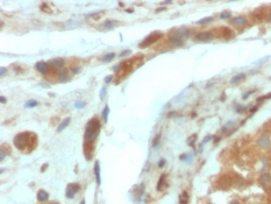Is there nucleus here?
Instances as JSON below:
<instances>
[{"label":"nucleus","instance_id":"nucleus-32","mask_svg":"<svg viewBox=\"0 0 271 204\" xmlns=\"http://www.w3.org/2000/svg\"><path fill=\"white\" fill-rule=\"evenodd\" d=\"M112 79H113V76L112 75H109V76H106L105 77V83H111V82H112Z\"/></svg>","mask_w":271,"mask_h":204},{"label":"nucleus","instance_id":"nucleus-22","mask_svg":"<svg viewBox=\"0 0 271 204\" xmlns=\"http://www.w3.org/2000/svg\"><path fill=\"white\" fill-rule=\"evenodd\" d=\"M108 113H109V107H108V106H105L104 112H102V119H104V123H107Z\"/></svg>","mask_w":271,"mask_h":204},{"label":"nucleus","instance_id":"nucleus-5","mask_svg":"<svg viewBox=\"0 0 271 204\" xmlns=\"http://www.w3.org/2000/svg\"><path fill=\"white\" fill-rule=\"evenodd\" d=\"M79 190H80V185H79L78 183H70V184L68 185V188H66L65 195L68 198H73L74 195H76Z\"/></svg>","mask_w":271,"mask_h":204},{"label":"nucleus","instance_id":"nucleus-4","mask_svg":"<svg viewBox=\"0 0 271 204\" xmlns=\"http://www.w3.org/2000/svg\"><path fill=\"white\" fill-rule=\"evenodd\" d=\"M161 36H162V33H159V32L151 33L150 35L147 36V37L140 43V48L143 49V48H147V47H149V46H151L154 42H156L158 38H161Z\"/></svg>","mask_w":271,"mask_h":204},{"label":"nucleus","instance_id":"nucleus-17","mask_svg":"<svg viewBox=\"0 0 271 204\" xmlns=\"http://www.w3.org/2000/svg\"><path fill=\"white\" fill-rule=\"evenodd\" d=\"M187 203H189V194L184 191L179 196V204H187Z\"/></svg>","mask_w":271,"mask_h":204},{"label":"nucleus","instance_id":"nucleus-1","mask_svg":"<svg viewBox=\"0 0 271 204\" xmlns=\"http://www.w3.org/2000/svg\"><path fill=\"white\" fill-rule=\"evenodd\" d=\"M14 145L21 152H26L27 148H29V151H32L36 145V135L30 132L19 133L14 138Z\"/></svg>","mask_w":271,"mask_h":204},{"label":"nucleus","instance_id":"nucleus-40","mask_svg":"<svg viewBox=\"0 0 271 204\" xmlns=\"http://www.w3.org/2000/svg\"><path fill=\"white\" fill-rule=\"evenodd\" d=\"M4 159H5V153H4V149H1V157H0V160L2 161Z\"/></svg>","mask_w":271,"mask_h":204},{"label":"nucleus","instance_id":"nucleus-12","mask_svg":"<svg viewBox=\"0 0 271 204\" xmlns=\"http://www.w3.org/2000/svg\"><path fill=\"white\" fill-rule=\"evenodd\" d=\"M49 198V195L47 191H44V190H38L37 192V200L40 201V202H47Z\"/></svg>","mask_w":271,"mask_h":204},{"label":"nucleus","instance_id":"nucleus-15","mask_svg":"<svg viewBox=\"0 0 271 204\" xmlns=\"http://www.w3.org/2000/svg\"><path fill=\"white\" fill-rule=\"evenodd\" d=\"M70 120H71L70 118H65V119H64V120L62 121V123L58 125V127H57V132H62L63 130H65V128L68 127V125L70 124Z\"/></svg>","mask_w":271,"mask_h":204},{"label":"nucleus","instance_id":"nucleus-30","mask_svg":"<svg viewBox=\"0 0 271 204\" xmlns=\"http://www.w3.org/2000/svg\"><path fill=\"white\" fill-rule=\"evenodd\" d=\"M235 107H236V112H239V113L244 112V110H246L244 106H239V105H235Z\"/></svg>","mask_w":271,"mask_h":204},{"label":"nucleus","instance_id":"nucleus-28","mask_svg":"<svg viewBox=\"0 0 271 204\" xmlns=\"http://www.w3.org/2000/svg\"><path fill=\"white\" fill-rule=\"evenodd\" d=\"M159 138H161V134H157V136H155V139H154V142H153V147H154V148H156V147L158 146V142H159Z\"/></svg>","mask_w":271,"mask_h":204},{"label":"nucleus","instance_id":"nucleus-16","mask_svg":"<svg viewBox=\"0 0 271 204\" xmlns=\"http://www.w3.org/2000/svg\"><path fill=\"white\" fill-rule=\"evenodd\" d=\"M244 77H246V75H244V74H237V75H235V76L230 79V83L232 84H236V83H239V82H241L242 79H244Z\"/></svg>","mask_w":271,"mask_h":204},{"label":"nucleus","instance_id":"nucleus-2","mask_svg":"<svg viewBox=\"0 0 271 204\" xmlns=\"http://www.w3.org/2000/svg\"><path fill=\"white\" fill-rule=\"evenodd\" d=\"M100 133V123L98 119H92L87 123L86 128H85V134H84V142H90L93 144L94 140L98 138Z\"/></svg>","mask_w":271,"mask_h":204},{"label":"nucleus","instance_id":"nucleus-26","mask_svg":"<svg viewBox=\"0 0 271 204\" xmlns=\"http://www.w3.org/2000/svg\"><path fill=\"white\" fill-rule=\"evenodd\" d=\"M195 139H197V134H193L192 136H190L189 140H187V144H189L191 147H193L194 146V142H195Z\"/></svg>","mask_w":271,"mask_h":204},{"label":"nucleus","instance_id":"nucleus-3","mask_svg":"<svg viewBox=\"0 0 271 204\" xmlns=\"http://www.w3.org/2000/svg\"><path fill=\"white\" fill-rule=\"evenodd\" d=\"M191 32L186 28H180V29H177L175 35L171 36V40H170V45L174 46V47H177V46H182L187 38L190 37Z\"/></svg>","mask_w":271,"mask_h":204},{"label":"nucleus","instance_id":"nucleus-45","mask_svg":"<svg viewBox=\"0 0 271 204\" xmlns=\"http://www.w3.org/2000/svg\"><path fill=\"white\" fill-rule=\"evenodd\" d=\"M79 204H85V201H84V200H83V201H82V202H80V203H79Z\"/></svg>","mask_w":271,"mask_h":204},{"label":"nucleus","instance_id":"nucleus-24","mask_svg":"<svg viewBox=\"0 0 271 204\" xmlns=\"http://www.w3.org/2000/svg\"><path fill=\"white\" fill-rule=\"evenodd\" d=\"M36 105H37V102H36V100H28V102L25 104V107L30 108V107H35Z\"/></svg>","mask_w":271,"mask_h":204},{"label":"nucleus","instance_id":"nucleus-27","mask_svg":"<svg viewBox=\"0 0 271 204\" xmlns=\"http://www.w3.org/2000/svg\"><path fill=\"white\" fill-rule=\"evenodd\" d=\"M100 14H101V12H95V13H91V14L85 15V18H86V19H90V18H93V19H97L95 16H100Z\"/></svg>","mask_w":271,"mask_h":204},{"label":"nucleus","instance_id":"nucleus-18","mask_svg":"<svg viewBox=\"0 0 271 204\" xmlns=\"http://www.w3.org/2000/svg\"><path fill=\"white\" fill-rule=\"evenodd\" d=\"M235 124H236V123H235L234 120L228 121V123H227L226 125H224L223 127H222V132H227V131H228V128H229V130H233L234 126H235Z\"/></svg>","mask_w":271,"mask_h":204},{"label":"nucleus","instance_id":"nucleus-6","mask_svg":"<svg viewBox=\"0 0 271 204\" xmlns=\"http://www.w3.org/2000/svg\"><path fill=\"white\" fill-rule=\"evenodd\" d=\"M195 40L197 41H203V42H207V41H211L214 38V35L213 33L211 32H203V33H198L197 35H195Z\"/></svg>","mask_w":271,"mask_h":204},{"label":"nucleus","instance_id":"nucleus-47","mask_svg":"<svg viewBox=\"0 0 271 204\" xmlns=\"http://www.w3.org/2000/svg\"><path fill=\"white\" fill-rule=\"evenodd\" d=\"M51 204H58V203H51Z\"/></svg>","mask_w":271,"mask_h":204},{"label":"nucleus","instance_id":"nucleus-38","mask_svg":"<svg viewBox=\"0 0 271 204\" xmlns=\"http://www.w3.org/2000/svg\"><path fill=\"white\" fill-rule=\"evenodd\" d=\"M6 71H7L6 68H1V70H0V75H1V76H4V75L6 74Z\"/></svg>","mask_w":271,"mask_h":204},{"label":"nucleus","instance_id":"nucleus-37","mask_svg":"<svg viewBox=\"0 0 271 204\" xmlns=\"http://www.w3.org/2000/svg\"><path fill=\"white\" fill-rule=\"evenodd\" d=\"M252 93H254V91H249V92H248V93H246V95H244V96H243V99H247V98L249 97L250 95H252Z\"/></svg>","mask_w":271,"mask_h":204},{"label":"nucleus","instance_id":"nucleus-43","mask_svg":"<svg viewBox=\"0 0 271 204\" xmlns=\"http://www.w3.org/2000/svg\"><path fill=\"white\" fill-rule=\"evenodd\" d=\"M79 70H80V68H76V69H73L72 71H73V72H78Z\"/></svg>","mask_w":271,"mask_h":204},{"label":"nucleus","instance_id":"nucleus-25","mask_svg":"<svg viewBox=\"0 0 271 204\" xmlns=\"http://www.w3.org/2000/svg\"><path fill=\"white\" fill-rule=\"evenodd\" d=\"M230 16H232V13L229 12V11H224V12H222V13L220 14V19H223V20L229 19Z\"/></svg>","mask_w":271,"mask_h":204},{"label":"nucleus","instance_id":"nucleus-34","mask_svg":"<svg viewBox=\"0 0 271 204\" xmlns=\"http://www.w3.org/2000/svg\"><path fill=\"white\" fill-rule=\"evenodd\" d=\"M130 53H131V51H130V50H123V51H122V53H121V54H120V56H122V57H123V56H126V55H129V54H130Z\"/></svg>","mask_w":271,"mask_h":204},{"label":"nucleus","instance_id":"nucleus-39","mask_svg":"<svg viewBox=\"0 0 271 204\" xmlns=\"http://www.w3.org/2000/svg\"><path fill=\"white\" fill-rule=\"evenodd\" d=\"M0 102H1L2 104H5V103L7 102V99H6V98H5L4 96H1V97H0Z\"/></svg>","mask_w":271,"mask_h":204},{"label":"nucleus","instance_id":"nucleus-20","mask_svg":"<svg viewBox=\"0 0 271 204\" xmlns=\"http://www.w3.org/2000/svg\"><path fill=\"white\" fill-rule=\"evenodd\" d=\"M114 24H115V21L107 20V21L102 25V27H105V29H113V28H114Z\"/></svg>","mask_w":271,"mask_h":204},{"label":"nucleus","instance_id":"nucleus-11","mask_svg":"<svg viewBox=\"0 0 271 204\" xmlns=\"http://www.w3.org/2000/svg\"><path fill=\"white\" fill-rule=\"evenodd\" d=\"M58 79L59 82H63V83H65V82H68L69 79H70V74H69L68 70H63L59 72L58 75Z\"/></svg>","mask_w":271,"mask_h":204},{"label":"nucleus","instance_id":"nucleus-9","mask_svg":"<svg viewBox=\"0 0 271 204\" xmlns=\"http://www.w3.org/2000/svg\"><path fill=\"white\" fill-rule=\"evenodd\" d=\"M257 144H258V146L262 147V148H268V147L270 146V138L268 135L261 136V138L258 139V141H257Z\"/></svg>","mask_w":271,"mask_h":204},{"label":"nucleus","instance_id":"nucleus-35","mask_svg":"<svg viewBox=\"0 0 271 204\" xmlns=\"http://www.w3.org/2000/svg\"><path fill=\"white\" fill-rule=\"evenodd\" d=\"M85 105V103H82V102H78V103H76V105H74V106H76L77 108H79V107H83Z\"/></svg>","mask_w":271,"mask_h":204},{"label":"nucleus","instance_id":"nucleus-46","mask_svg":"<svg viewBox=\"0 0 271 204\" xmlns=\"http://www.w3.org/2000/svg\"><path fill=\"white\" fill-rule=\"evenodd\" d=\"M269 20H270V21H271V13H270V16H269Z\"/></svg>","mask_w":271,"mask_h":204},{"label":"nucleus","instance_id":"nucleus-14","mask_svg":"<svg viewBox=\"0 0 271 204\" xmlns=\"http://www.w3.org/2000/svg\"><path fill=\"white\" fill-rule=\"evenodd\" d=\"M99 162H95L94 163V174H95V181H97V184L100 185L101 183V180H100V172H99Z\"/></svg>","mask_w":271,"mask_h":204},{"label":"nucleus","instance_id":"nucleus-29","mask_svg":"<svg viewBox=\"0 0 271 204\" xmlns=\"http://www.w3.org/2000/svg\"><path fill=\"white\" fill-rule=\"evenodd\" d=\"M190 157H191V155H189V154H185V155L180 156V160H183V161L185 160V161H187V162H191V160H192V159H190Z\"/></svg>","mask_w":271,"mask_h":204},{"label":"nucleus","instance_id":"nucleus-21","mask_svg":"<svg viewBox=\"0 0 271 204\" xmlns=\"http://www.w3.org/2000/svg\"><path fill=\"white\" fill-rule=\"evenodd\" d=\"M164 180H165V175H162L161 179L158 180V183H157V190L158 191H161L162 188H163V184H164Z\"/></svg>","mask_w":271,"mask_h":204},{"label":"nucleus","instance_id":"nucleus-7","mask_svg":"<svg viewBox=\"0 0 271 204\" xmlns=\"http://www.w3.org/2000/svg\"><path fill=\"white\" fill-rule=\"evenodd\" d=\"M35 69L38 72H41V74H47L48 69H49V65L45 63V62L41 61V62H37V63L35 64Z\"/></svg>","mask_w":271,"mask_h":204},{"label":"nucleus","instance_id":"nucleus-23","mask_svg":"<svg viewBox=\"0 0 271 204\" xmlns=\"http://www.w3.org/2000/svg\"><path fill=\"white\" fill-rule=\"evenodd\" d=\"M211 21H213V18L208 16V18H205V19L199 20V21H198L197 24H198V25H206V24H210Z\"/></svg>","mask_w":271,"mask_h":204},{"label":"nucleus","instance_id":"nucleus-42","mask_svg":"<svg viewBox=\"0 0 271 204\" xmlns=\"http://www.w3.org/2000/svg\"><path fill=\"white\" fill-rule=\"evenodd\" d=\"M256 110H257V106L252 107V108H251V112H252V113H254V112H256Z\"/></svg>","mask_w":271,"mask_h":204},{"label":"nucleus","instance_id":"nucleus-41","mask_svg":"<svg viewBox=\"0 0 271 204\" xmlns=\"http://www.w3.org/2000/svg\"><path fill=\"white\" fill-rule=\"evenodd\" d=\"M165 9H166V8H164V7H161V8H158V9H156V11H155V12H156V13H158V12H162V11H165Z\"/></svg>","mask_w":271,"mask_h":204},{"label":"nucleus","instance_id":"nucleus-13","mask_svg":"<svg viewBox=\"0 0 271 204\" xmlns=\"http://www.w3.org/2000/svg\"><path fill=\"white\" fill-rule=\"evenodd\" d=\"M51 64L55 69H62L64 65V61L63 58H55V60L51 61Z\"/></svg>","mask_w":271,"mask_h":204},{"label":"nucleus","instance_id":"nucleus-10","mask_svg":"<svg viewBox=\"0 0 271 204\" xmlns=\"http://www.w3.org/2000/svg\"><path fill=\"white\" fill-rule=\"evenodd\" d=\"M260 182L264 187H270L271 185V175L270 174H262L260 177Z\"/></svg>","mask_w":271,"mask_h":204},{"label":"nucleus","instance_id":"nucleus-36","mask_svg":"<svg viewBox=\"0 0 271 204\" xmlns=\"http://www.w3.org/2000/svg\"><path fill=\"white\" fill-rule=\"evenodd\" d=\"M164 163H165V160H164V159H162L161 161H159V163H158V167H159V168H162V167L164 166Z\"/></svg>","mask_w":271,"mask_h":204},{"label":"nucleus","instance_id":"nucleus-19","mask_svg":"<svg viewBox=\"0 0 271 204\" xmlns=\"http://www.w3.org/2000/svg\"><path fill=\"white\" fill-rule=\"evenodd\" d=\"M114 57H115V54H114V53L107 54V55H105L104 57H102V62H104V63H107V62H111V61H112Z\"/></svg>","mask_w":271,"mask_h":204},{"label":"nucleus","instance_id":"nucleus-33","mask_svg":"<svg viewBox=\"0 0 271 204\" xmlns=\"http://www.w3.org/2000/svg\"><path fill=\"white\" fill-rule=\"evenodd\" d=\"M271 97V93H269V95H265V96H263V97H260L258 99H257V102H262V100H264V99H268V98H270Z\"/></svg>","mask_w":271,"mask_h":204},{"label":"nucleus","instance_id":"nucleus-44","mask_svg":"<svg viewBox=\"0 0 271 204\" xmlns=\"http://www.w3.org/2000/svg\"><path fill=\"white\" fill-rule=\"evenodd\" d=\"M230 204H240V203H239V202H232Z\"/></svg>","mask_w":271,"mask_h":204},{"label":"nucleus","instance_id":"nucleus-8","mask_svg":"<svg viewBox=\"0 0 271 204\" xmlns=\"http://www.w3.org/2000/svg\"><path fill=\"white\" fill-rule=\"evenodd\" d=\"M232 25L234 26H240V27H242V26H246L247 25V19L244 16H236L234 18V19H232Z\"/></svg>","mask_w":271,"mask_h":204},{"label":"nucleus","instance_id":"nucleus-31","mask_svg":"<svg viewBox=\"0 0 271 204\" xmlns=\"http://www.w3.org/2000/svg\"><path fill=\"white\" fill-rule=\"evenodd\" d=\"M105 96H106V87H102L101 92H100V99H104Z\"/></svg>","mask_w":271,"mask_h":204}]
</instances>
